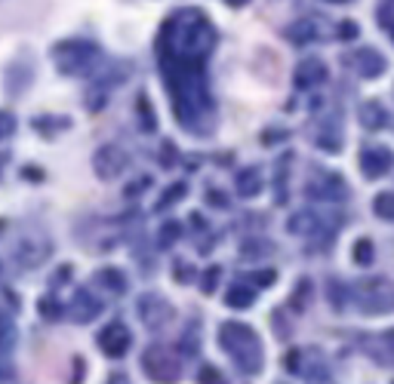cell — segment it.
<instances>
[{"mask_svg": "<svg viewBox=\"0 0 394 384\" xmlns=\"http://www.w3.org/2000/svg\"><path fill=\"white\" fill-rule=\"evenodd\" d=\"M358 304L364 307L367 313H379L394 307V295L388 292V283L385 280H370L358 286Z\"/></svg>", "mask_w": 394, "mask_h": 384, "instance_id": "5", "label": "cell"}, {"mask_svg": "<svg viewBox=\"0 0 394 384\" xmlns=\"http://www.w3.org/2000/svg\"><path fill=\"white\" fill-rule=\"evenodd\" d=\"M354 261H358L360 267H367V265H373V256H376V249H373V240L370 237H360L358 243H354Z\"/></svg>", "mask_w": 394, "mask_h": 384, "instance_id": "23", "label": "cell"}, {"mask_svg": "<svg viewBox=\"0 0 394 384\" xmlns=\"http://www.w3.org/2000/svg\"><path fill=\"white\" fill-rule=\"evenodd\" d=\"M351 61L358 65V74L367 77V80L385 74V56H382V52H376L373 46H358V50H354V56H351Z\"/></svg>", "mask_w": 394, "mask_h": 384, "instance_id": "11", "label": "cell"}, {"mask_svg": "<svg viewBox=\"0 0 394 384\" xmlns=\"http://www.w3.org/2000/svg\"><path fill=\"white\" fill-rule=\"evenodd\" d=\"M108 384H129V381H127V375H111V381Z\"/></svg>", "mask_w": 394, "mask_h": 384, "instance_id": "38", "label": "cell"}, {"mask_svg": "<svg viewBox=\"0 0 394 384\" xmlns=\"http://www.w3.org/2000/svg\"><path fill=\"white\" fill-rule=\"evenodd\" d=\"M327 80V65H323L321 59H305L299 61L296 74H293V83H296L299 89H314L318 83Z\"/></svg>", "mask_w": 394, "mask_h": 384, "instance_id": "12", "label": "cell"}, {"mask_svg": "<svg viewBox=\"0 0 394 384\" xmlns=\"http://www.w3.org/2000/svg\"><path fill=\"white\" fill-rule=\"evenodd\" d=\"M129 329L123 326V323H111V326H105L102 329V335H99V348H102L105 357H114V360H120L123 353L129 350Z\"/></svg>", "mask_w": 394, "mask_h": 384, "instance_id": "8", "label": "cell"}, {"mask_svg": "<svg viewBox=\"0 0 394 384\" xmlns=\"http://www.w3.org/2000/svg\"><path fill=\"white\" fill-rule=\"evenodd\" d=\"M299 357H302L299 350H290V357H287V369H290V372H299Z\"/></svg>", "mask_w": 394, "mask_h": 384, "instance_id": "34", "label": "cell"}, {"mask_svg": "<svg viewBox=\"0 0 394 384\" xmlns=\"http://www.w3.org/2000/svg\"><path fill=\"white\" fill-rule=\"evenodd\" d=\"M127 163H129V157L118 148V145H105V148H99L96 157H92V169H96V175L102 182L118 179L123 169H127Z\"/></svg>", "mask_w": 394, "mask_h": 384, "instance_id": "6", "label": "cell"}, {"mask_svg": "<svg viewBox=\"0 0 394 384\" xmlns=\"http://www.w3.org/2000/svg\"><path fill=\"white\" fill-rule=\"evenodd\" d=\"M10 378H13V369L6 363H0V381H10Z\"/></svg>", "mask_w": 394, "mask_h": 384, "instance_id": "37", "label": "cell"}, {"mask_svg": "<svg viewBox=\"0 0 394 384\" xmlns=\"http://www.w3.org/2000/svg\"><path fill=\"white\" fill-rule=\"evenodd\" d=\"M139 108H142V129L145 133H151L154 129V114H151V105H148V98L145 96H139Z\"/></svg>", "mask_w": 394, "mask_h": 384, "instance_id": "27", "label": "cell"}, {"mask_svg": "<svg viewBox=\"0 0 394 384\" xmlns=\"http://www.w3.org/2000/svg\"><path fill=\"white\" fill-rule=\"evenodd\" d=\"M339 34L342 37H358V25H342L339 28Z\"/></svg>", "mask_w": 394, "mask_h": 384, "instance_id": "36", "label": "cell"}, {"mask_svg": "<svg viewBox=\"0 0 394 384\" xmlns=\"http://www.w3.org/2000/svg\"><path fill=\"white\" fill-rule=\"evenodd\" d=\"M250 252H262V256H272L274 246H253V243H244V256H250Z\"/></svg>", "mask_w": 394, "mask_h": 384, "instance_id": "33", "label": "cell"}, {"mask_svg": "<svg viewBox=\"0 0 394 384\" xmlns=\"http://www.w3.org/2000/svg\"><path fill=\"white\" fill-rule=\"evenodd\" d=\"M228 6H244V3H250V0H225Z\"/></svg>", "mask_w": 394, "mask_h": 384, "instance_id": "39", "label": "cell"}, {"mask_svg": "<svg viewBox=\"0 0 394 384\" xmlns=\"http://www.w3.org/2000/svg\"><path fill=\"white\" fill-rule=\"evenodd\" d=\"M213 43L216 31L200 10L173 13L157 37L160 71L173 98V111L188 129H197V120L213 117V96L204 74Z\"/></svg>", "mask_w": 394, "mask_h": 384, "instance_id": "1", "label": "cell"}, {"mask_svg": "<svg viewBox=\"0 0 394 384\" xmlns=\"http://www.w3.org/2000/svg\"><path fill=\"white\" fill-rule=\"evenodd\" d=\"M176 283H188V280H195V271H191V267L188 265H185L182 267V261H179V265H176Z\"/></svg>", "mask_w": 394, "mask_h": 384, "instance_id": "32", "label": "cell"}, {"mask_svg": "<svg viewBox=\"0 0 394 384\" xmlns=\"http://www.w3.org/2000/svg\"><path fill=\"white\" fill-rule=\"evenodd\" d=\"M68 311H71V317L77 323H90V320H96V313L102 311V304H99V298L92 295V292L77 289V295H74V302H71Z\"/></svg>", "mask_w": 394, "mask_h": 384, "instance_id": "15", "label": "cell"}, {"mask_svg": "<svg viewBox=\"0 0 394 384\" xmlns=\"http://www.w3.org/2000/svg\"><path fill=\"white\" fill-rule=\"evenodd\" d=\"M290 230L293 234H314V230H318V215L314 212H296L290 219Z\"/></svg>", "mask_w": 394, "mask_h": 384, "instance_id": "19", "label": "cell"}, {"mask_svg": "<svg viewBox=\"0 0 394 384\" xmlns=\"http://www.w3.org/2000/svg\"><path fill=\"white\" fill-rule=\"evenodd\" d=\"M388 28H391V34H394V25H388Z\"/></svg>", "mask_w": 394, "mask_h": 384, "instance_id": "42", "label": "cell"}, {"mask_svg": "<svg viewBox=\"0 0 394 384\" xmlns=\"http://www.w3.org/2000/svg\"><path fill=\"white\" fill-rule=\"evenodd\" d=\"M219 276H222L219 267H213V271L204 274V292H206V295H210V292H216V283H219Z\"/></svg>", "mask_w": 394, "mask_h": 384, "instance_id": "30", "label": "cell"}, {"mask_svg": "<svg viewBox=\"0 0 394 384\" xmlns=\"http://www.w3.org/2000/svg\"><path fill=\"white\" fill-rule=\"evenodd\" d=\"M234 184H237V194H241V197H256L262 191V169L259 166L241 169V172H237V179H234Z\"/></svg>", "mask_w": 394, "mask_h": 384, "instance_id": "16", "label": "cell"}, {"mask_svg": "<svg viewBox=\"0 0 394 384\" xmlns=\"http://www.w3.org/2000/svg\"><path fill=\"white\" fill-rule=\"evenodd\" d=\"M364 350L379 366H394V329H388V332H382V335H376V338H370V341H364Z\"/></svg>", "mask_w": 394, "mask_h": 384, "instance_id": "14", "label": "cell"}, {"mask_svg": "<svg viewBox=\"0 0 394 384\" xmlns=\"http://www.w3.org/2000/svg\"><path fill=\"white\" fill-rule=\"evenodd\" d=\"M10 160V154H0V169H3V163Z\"/></svg>", "mask_w": 394, "mask_h": 384, "instance_id": "40", "label": "cell"}, {"mask_svg": "<svg viewBox=\"0 0 394 384\" xmlns=\"http://www.w3.org/2000/svg\"><path fill=\"white\" fill-rule=\"evenodd\" d=\"M52 59H56L62 74H90L99 61V46L87 40H65L52 46Z\"/></svg>", "mask_w": 394, "mask_h": 384, "instance_id": "3", "label": "cell"}, {"mask_svg": "<svg viewBox=\"0 0 394 384\" xmlns=\"http://www.w3.org/2000/svg\"><path fill=\"white\" fill-rule=\"evenodd\" d=\"M360 123H364V129H382L388 126V111L382 108V102H364L360 105Z\"/></svg>", "mask_w": 394, "mask_h": 384, "instance_id": "17", "label": "cell"}, {"mask_svg": "<svg viewBox=\"0 0 394 384\" xmlns=\"http://www.w3.org/2000/svg\"><path fill=\"white\" fill-rule=\"evenodd\" d=\"M394 166V151L391 148H382V145H376V148H367L360 154V172H364V179H382V175H388Z\"/></svg>", "mask_w": 394, "mask_h": 384, "instance_id": "7", "label": "cell"}, {"mask_svg": "<svg viewBox=\"0 0 394 384\" xmlns=\"http://www.w3.org/2000/svg\"><path fill=\"white\" fill-rule=\"evenodd\" d=\"M68 276H71V267H62V271H56V276H52V283H65L68 280Z\"/></svg>", "mask_w": 394, "mask_h": 384, "instance_id": "35", "label": "cell"}, {"mask_svg": "<svg viewBox=\"0 0 394 384\" xmlns=\"http://www.w3.org/2000/svg\"><path fill=\"white\" fill-rule=\"evenodd\" d=\"M256 302V289H246V286H231V292L225 295L228 307H250Z\"/></svg>", "mask_w": 394, "mask_h": 384, "instance_id": "20", "label": "cell"}, {"mask_svg": "<svg viewBox=\"0 0 394 384\" xmlns=\"http://www.w3.org/2000/svg\"><path fill=\"white\" fill-rule=\"evenodd\" d=\"M197 381L200 384H225V378H222V372L216 366H204L197 372Z\"/></svg>", "mask_w": 394, "mask_h": 384, "instance_id": "26", "label": "cell"}, {"mask_svg": "<svg viewBox=\"0 0 394 384\" xmlns=\"http://www.w3.org/2000/svg\"><path fill=\"white\" fill-rule=\"evenodd\" d=\"M185 194H188V184H185V182H176V184H169V188H167V194L157 200V206H154V209H157V212H160V209H169V206H173L176 200H182Z\"/></svg>", "mask_w": 394, "mask_h": 384, "instance_id": "24", "label": "cell"}, {"mask_svg": "<svg viewBox=\"0 0 394 384\" xmlns=\"http://www.w3.org/2000/svg\"><path fill=\"white\" fill-rule=\"evenodd\" d=\"M283 34H287V40H293L296 46H302V43H308V40H314V37H318V25H314V19H299V22H293Z\"/></svg>", "mask_w": 394, "mask_h": 384, "instance_id": "18", "label": "cell"}, {"mask_svg": "<svg viewBox=\"0 0 394 384\" xmlns=\"http://www.w3.org/2000/svg\"><path fill=\"white\" fill-rule=\"evenodd\" d=\"M219 344L225 348V353L234 360L237 369H241L244 375L262 372V360H265V353H262V341L246 323H234V320L222 323Z\"/></svg>", "mask_w": 394, "mask_h": 384, "instance_id": "2", "label": "cell"}, {"mask_svg": "<svg viewBox=\"0 0 394 384\" xmlns=\"http://www.w3.org/2000/svg\"><path fill=\"white\" fill-rule=\"evenodd\" d=\"M15 133V117L10 111H0V142H3L6 135H13Z\"/></svg>", "mask_w": 394, "mask_h": 384, "instance_id": "28", "label": "cell"}, {"mask_svg": "<svg viewBox=\"0 0 394 384\" xmlns=\"http://www.w3.org/2000/svg\"><path fill=\"white\" fill-rule=\"evenodd\" d=\"M305 295L308 298H311V283H308V280H302V283H299V292H296V295H293V307H302V302H305Z\"/></svg>", "mask_w": 394, "mask_h": 384, "instance_id": "29", "label": "cell"}, {"mask_svg": "<svg viewBox=\"0 0 394 384\" xmlns=\"http://www.w3.org/2000/svg\"><path fill=\"white\" fill-rule=\"evenodd\" d=\"M46 258H50V243L46 240H19V246H15V261L22 267H37Z\"/></svg>", "mask_w": 394, "mask_h": 384, "instance_id": "13", "label": "cell"}, {"mask_svg": "<svg viewBox=\"0 0 394 384\" xmlns=\"http://www.w3.org/2000/svg\"><path fill=\"white\" fill-rule=\"evenodd\" d=\"M41 311H43V317H46V320H56L59 313H62V307H59L56 302H52V298H43V302H41Z\"/></svg>", "mask_w": 394, "mask_h": 384, "instance_id": "31", "label": "cell"}, {"mask_svg": "<svg viewBox=\"0 0 394 384\" xmlns=\"http://www.w3.org/2000/svg\"><path fill=\"white\" fill-rule=\"evenodd\" d=\"M373 212L379 215V219H385V221H394V191H382V194H376Z\"/></svg>", "mask_w": 394, "mask_h": 384, "instance_id": "21", "label": "cell"}, {"mask_svg": "<svg viewBox=\"0 0 394 384\" xmlns=\"http://www.w3.org/2000/svg\"><path fill=\"white\" fill-rule=\"evenodd\" d=\"M96 280L105 283V286L111 292H118V295H120V292H127V280H123V274L114 271V267H102V271L96 274Z\"/></svg>", "mask_w": 394, "mask_h": 384, "instance_id": "22", "label": "cell"}, {"mask_svg": "<svg viewBox=\"0 0 394 384\" xmlns=\"http://www.w3.org/2000/svg\"><path fill=\"white\" fill-rule=\"evenodd\" d=\"M179 234H182V225L179 221H164L157 230V243L160 246H173L176 240H179Z\"/></svg>", "mask_w": 394, "mask_h": 384, "instance_id": "25", "label": "cell"}, {"mask_svg": "<svg viewBox=\"0 0 394 384\" xmlns=\"http://www.w3.org/2000/svg\"><path fill=\"white\" fill-rule=\"evenodd\" d=\"M333 3H345V0H333Z\"/></svg>", "mask_w": 394, "mask_h": 384, "instance_id": "41", "label": "cell"}, {"mask_svg": "<svg viewBox=\"0 0 394 384\" xmlns=\"http://www.w3.org/2000/svg\"><path fill=\"white\" fill-rule=\"evenodd\" d=\"M139 317H142V323L151 332H157L160 326L169 323V304L160 295H142L139 298Z\"/></svg>", "mask_w": 394, "mask_h": 384, "instance_id": "9", "label": "cell"}, {"mask_svg": "<svg viewBox=\"0 0 394 384\" xmlns=\"http://www.w3.org/2000/svg\"><path fill=\"white\" fill-rule=\"evenodd\" d=\"M308 194L311 197H318V200H345L349 197V188H345V182L339 179V175L333 172H323L318 175L314 182H308Z\"/></svg>", "mask_w": 394, "mask_h": 384, "instance_id": "10", "label": "cell"}, {"mask_svg": "<svg viewBox=\"0 0 394 384\" xmlns=\"http://www.w3.org/2000/svg\"><path fill=\"white\" fill-rule=\"evenodd\" d=\"M142 366H145V375L157 384H176L182 375V366L176 357H169L164 348H148L142 357Z\"/></svg>", "mask_w": 394, "mask_h": 384, "instance_id": "4", "label": "cell"}]
</instances>
